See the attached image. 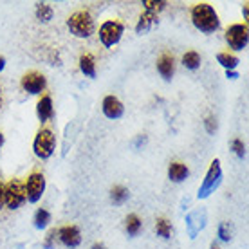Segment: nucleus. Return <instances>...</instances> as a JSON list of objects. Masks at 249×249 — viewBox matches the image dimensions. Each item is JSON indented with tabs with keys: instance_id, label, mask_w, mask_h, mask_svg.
<instances>
[{
	"instance_id": "f257e3e1",
	"label": "nucleus",
	"mask_w": 249,
	"mask_h": 249,
	"mask_svg": "<svg viewBox=\"0 0 249 249\" xmlns=\"http://www.w3.org/2000/svg\"><path fill=\"white\" fill-rule=\"evenodd\" d=\"M192 22L195 29H199L200 33H206V35H212L220 27L217 11L208 2H199L192 7Z\"/></svg>"
},
{
	"instance_id": "f03ea898",
	"label": "nucleus",
	"mask_w": 249,
	"mask_h": 249,
	"mask_svg": "<svg viewBox=\"0 0 249 249\" xmlns=\"http://www.w3.org/2000/svg\"><path fill=\"white\" fill-rule=\"evenodd\" d=\"M67 29L76 38H90L94 35V29H96L92 15L85 9L74 11L67 18Z\"/></svg>"
},
{
	"instance_id": "7ed1b4c3",
	"label": "nucleus",
	"mask_w": 249,
	"mask_h": 249,
	"mask_svg": "<svg viewBox=\"0 0 249 249\" xmlns=\"http://www.w3.org/2000/svg\"><path fill=\"white\" fill-rule=\"evenodd\" d=\"M54 150H56V136H54V132L44 126V128H40L36 132V136H35V141H33V152H35V156L38 159H49L53 157L54 154Z\"/></svg>"
},
{
	"instance_id": "20e7f679",
	"label": "nucleus",
	"mask_w": 249,
	"mask_h": 249,
	"mask_svg": "<svg viewBox=\"0 0 249 249\" xmlns=\"http://www.w3.org/2000/svg\"><path fill=\"white\" fill-rule=\"evenodd\" d=\"M222 182V166H220V159H213L210 168L204 175V181L200 182L197 197L199 199H208Z\"/></svg>"
},
{
	"instance_id": "39448f33",
	"label": "nucleus",
	"mask_w": 249,
	"mask_h": 249,
	"mask_svg": "<svg viewBox=\"0 0 249 249\" xmlns=\"http://www.w3.org/2000/svg\"><path fill=\"white\" fill-rule=\"evenodd\" d=\"M123 33H124L123 22H119V20H105L100 25L98 36H100V42L103 47H114L123 38Z\"/></svg>"
},
{
	"instance_id": "423d86ee",
	"label": "nucleus",
	"mask_w": 249,
	"mask_h": 249,
	"mask_svg": "<svg viewBox=\"0 0 249 249\" xmlns=\"http://www.w3.org/2000/svg\"><path fill=\"white\" fill-rule=\"evenodd\" d=\"M24 190H25V200L31 202V204H36L45 192L44 174L42 172H31V174L27 175V179L24 181Z\"/></svg>"
},
{
	"instance_id": "0eeeda50",
	"label": "nucleus",
	"mask_w": 249,
	"mask_h": 249,
	"mask_svg": "<svg viewBox=\"0 0 249 249\" xmlns=\"http://www.w3.org/2000/svg\"><path fill=\"white\" fill-rule=\"evenodd\" d=\"M226 44L233 51H244L249 44L248 24H231L226 29Z\"/></svg>"
},
{
	"instance_id": "6e6552de",
	"label": "nucleus",
	"mask_w": 249,
	"mask_h": 249,
	"mask_svg": "<svg viewBox=\"0 0 249 249\" xmlns=\"http://www.w3.org/2000/svg\"><path fill=\"white\" fill-rule=\"evenodd\" d=\"M20 87H22L24 92L31 94V96H40V94L45 90V87H47V80H45V76L42 74V72L29 71V72H25V74L22 76Z\"/></svg>"
},
{
	"instance_id": "1a4fd4ad",
	"label": "nucleus",
	"mask_w": 249,
	"mask_h": 249,
	"mask_svg": "<svg viewBox=\"0 0 249 249\" xmlns=\"http://www.w3.org/2000/svg\"><path fill=\"white\" fill-rule=\"evenodd\" d=\"M24 202H25L24 182L15 177V179H11L6 184V208H9L13 212V210H18Z\"/></svg>"
},
{
	"instance_id": "9d476101",
	"label": "nucleus",
	"mask_w": 249,
	"mask_h": 249,
	"mask_svg": "<svg viewBox=\"0 0 249 249\" xmlns=\"http://www.w3.org/2000/svg\"><path fill=\"white\" fill-rule=\"evenodd\" d=\"M58 240L65 246V248H71L74 249L78 248L81 244V231L78 226H62L60 230H58Z\"/></svg>"
},
{
	"instance_id": "9b49d317",
	"label": "nucleus",
	"mask_w": 249,
	"mask_h": 249,
	"mask_svg": "<svg viewBox=\"0 0 249 249\" xmlns=\"http://www.w3.org/2000/svg\"><path fill=\"white\" fill-rule=\"evenodd\" d=\"M101 110H103V116L108 119H119L123 118L124 114V107L123 103L116 98V96H105L103 98V103H101Z\"/></svg>"
},
{
	"instance_id": "f8f14e48",
	"label": "nucleus",
	"mask_w": 249,
	"mask_h": 249,
	"mask_svg": "<svg viewBox=\"0 0 249 249\" xmlns=\"http://www.w3.org/2000/svg\"><path fill=\"white\" fill-rule=\"evenodd\" d=\"M36 118L40 123H47L54 118V105L49 94H42L36 101Z\"/></svg>"
},
{
	"instance_id": "ddd939ff",
	"label": "nucleus",
	"mask_w": 249,
	"mask_h": 249,
	"mask_svg": "<svg viewBox=\"0 0 249 249\" xmlns=\"http://www.w3.org/2000/svg\"><path fill=\"white\" fill-rule=\"evenodd\" d=\"M157 72L161 74L164 81H170L174 78L175 72V58L168 53H162L161 56L157 58Z\"/></svg>"
},
{
	"instance_id": "4468645a",
	"label": "nucleus",
	"mask_w": 249,
	"mask_h": 249,
	"mask_svg": "<svg viewBox=\"0 0 249 249\" xmlns=\"http://www.w3.org/2000/svg\"><path fill=\"white\" fill-rule=\"evenodd\" d=\"M188 175H190V168H188L184 162L181 161H174L170 162L168 166V179L172 182H184L188 179Z\"/></svg>"
},
{
	"instance_id": "2eb2a0df",
	"label": "nucleus",
	"mask_w": 249,
	"mask_h": 249,
	"mask_svg": "<svg viewBox=\"0 0 249 249\" xmlns=\"http://www.w3.org/2000/svg\"><path fill=\"white\" fill-rule=\"evenodd\" d=\"M159 20H157V15H154V13H148L144 11L141 17H139V20H137L136 24V33L137 35H143V33H148L154 25L157 24Z\"/></svg>"
},
{
	"instance_id": "dca6fc26",
	"label": "nucleus",
	"mask_w": 249,
	"mask_h": 249,
	"mask_svg": "<svg viewBox=\"0 0 249 249\" xmlns=\"http://www.w3.org/2000/svg\"><path fill=\"white\" fill-rule=\"evenodd\" d=\"M78 65H80L81 74H85L87 78H92V80L96 78V60H94V56L90 54V53L81 54Z\"/></svg>"
},
{
	"instance_id": "f3484780",
	"label": "nucleus",
	"mask_w": 249,
	"mask_h": 249,
	"mask_svg": "<svg viewBox=\"0 0 249 249\" xmlns=\"http://www.w3.org/2000/svg\"><path fill=\"white\" fill-rule=\"evenodd\" d=\"M217 62L220 63L226 71H235V69L238 67L240 60H238V56H235L233 53H230V51H222V53L217 54Z\"/></svg>"
},
{
	"instance_id": "a211bd4d",
	"label": "nucleus",
	"mask_w": 249,
	"mask_h": 249,
	"mask_svg": "<svg viewBox=\"0 0 249 249\" xmlns=\"http://www.w3.org/2000/svg\"><path fill=\"white\" fill-rule=\"evenodd\" d=\"M156 233H157V237L164 238V240H170L172 235H174V226H172V222H170L168 218L159 217L156 220Z\"/></svg>"
},
{
	"instance_id": "6ab92c4d",
	"label": "nucleus",
	"mask_w": 249,
	"mask_h": 249,
	"mask_svg": "<svg viewBox=\"0 0 249 249\" xmlns=\"http://www.w3.org/2000/svg\"><path fill=\"white\" fill-rule=\"evenodd\" d=\"M141 228H143L141 218L137 217L136 213H130V215L126 217V220H124V231H126V235H128V237H137Z\"/></svg>"
},
{
	"instance_id": "aec40b11",
	"label": "nucleus",
	"mask_w": 249,
	"mask_h": 249,
	"mask_svg": "<svg viewBox=\"0 0 249 249\" xmlns=\"http://www.w3.org/2000/svg\"><path fill=\"white\" fill-rule=\"evenodd\" d=\"M182 65L186 69H190V71H197V69L200 67V63H202V58H200V54L197 53V51H186L184 54H182Z\"/></svg>"
},
{
	"instance_id": "412c9836",
	"label": "nucleus",
	"mask_w": 249,
	"mask_h": 249,
	"mask_svg": "<svg viewBox=\"0 0 249 249\" xmlns=\"http://www.w3.org/2000/svg\"><path fill=\"white\" fill-rule=\"evenodd\" d=\"M35 17H36L40 22H44V24H49L53 17H54V11H53V7L49 4H45V2H38L36 4V9H35Z\"/></svg>"
},
{
	"instance_id": "4be33fe9",
	"label": "nucleus",
	"mask_w": 249,
	"mask_h": 249,
	"mask_svg": "<svg viewBox=\"0 0 249 249\" xmlns=\"http://www.w3.org/2000/svg\"><path fill=\"white\" fill-rule=\"evenodd\" d=\"M33 222H35V228H36V230H45V228L51 224L49 210H45V208H38L36 213H35Z\"/></svg>"
},
{
	"instance_id": "5701e85b",
	"label": "nucleus",
	"mask_w": 249,
	"mask_h": 249,
	"mask_svg": "<svg viewBox=\"0 0 249 249\" xmlns=\"http://www.w3.org/2000/svg\"><path fill=\"white\" fill-rule=\"evenodd\" d=\"M128 197H130L128 190L124 186H121V184H118V186H114L112 190H110V200H112L116 206L124 204V202L128 200Z\"/></svg>"
},
{
	"instance_id": "b1692460",
	"label": "nucleus",
	"mask_w": 249,
	"mask_h": 249,
	"mask_svg": "<svg viewBox=\"0 0 249 249\" xmlns=\"http://www.w3.org/2000/svg\"><path fill=\"white\" fill-rule=\"evenodd\" d=\"M143 6H144V11L154 13V15H159L164 7L168 6V2H164V0H144Z\"/></svg>"
},
{
	"instance_id": "393cba45",
	"label": "nucleus",
	"mask_w": 249,
	"mask_h": 249,
	"mask_svg": "<svg viewBox=\"0 0 249 249\" xmlns=\"http://www.w3.org/2000/svg\"><path fill=\"white\" fill-rule=\"evenodd\" d=\"M231 150H233V154H235L238 159H244V157H246V144H244L242 139L235 137V139L231 141Z\"/></svg>"
},
{
	"instance_id": "a878e982",
	"label": "nucleus",
	"mask_w": 249,
	"mask_h": 249,
	"mask_svg": "<svg viewBox=\"0 0 249 249\" xmlns=\"http://www.w3.org/2000/svg\"><path fill=\"white\" fill-rule=\"evenodd\" d=\"M217 233H218V238L222 240V242H230L231 240V230H230V222H220L217 228Z\"/></svg>"
},
{
	"instance_id": "bb28decb",
	"label": "nucleus",
	"mask_w": 249,
	"mask_h": 249,
	"mask_svg": "<svg viewBox=\"0 0 249 249\" xmlns=\"http://www.w3.org/2000/svg\"><path fill=\"white\" fill-rule=\"evenodd\" d=\"M204 128L208 134H215L217 132V119H215V116H208V118L204 119Z\"/></svg>"
},
{
	"instance_id": "cd10ccee",
	"label": "nucleus",
	"mask_w": 249,
	"mask_h": 249,
	"mask_svg": "<svg viewBox=\"0 0 249 249\" xmlns=\"http://www.w3.org/2000/svg\"><path fill=\"white\" fill-rule=\"evenodd\" d=\"M56 237H58V230H51L49 233H47L45 240H44V249L54 248V240H56Z\"/></svg>"
},
{
	"instance_id": "c85d7f7f",
	"label": "nucleus",
	"mask_w": 249,
	"mask_h": 249,
	"mask_svg": "<svg viewBox=\"0 0 249 249\" xmlns=\"http://www.w3.org/2000/svg\"><path fill=\"white\" fill-rule=\"evenodd\" d=\"M6 206V184L0 181V210H4Z\"/></svg>"
},
{
	"instance_id": "c756f323",
	"label": "nucleus",
	"mask_w": 249,
	"mask_h": 249,
	"mask_svg": "<svg viewBox=\"0 0 249 249\" xmlns=\"http://www.w3.org/2000/svg\"><path fill=\"white\" fill-rule=\"evenodd\" d=\"M146 143V136H139L136 139V143H134V146H136V148H139V146H141V144H144Z\"/></svg>"
},
{
	"instance_id": "7c9ffc66",
	"label": "nucleus",
	"mask_w": 249,
	"mask_h": 249,
	"mask_svg": "<svg viewBox=\"0 0 249 249\" xmlns=\"http://www.w3.org/2000/svg\"><path fill=\"white\" fill-rule=\"evenodd\" d=\"M226 76H228L230 80H237V78H238V72H235V71H226Z\"/></svg>"
},
{
	"instance_id": "2f4dec72",
	"label": "nucleus",
	"mask_w": 249,
	"mask_h": 249,
	"mask_svg": "<svg viewBox=\"0 0 249 249\" xmlns=\"http://www.w3.org/2000/svg\"><path fill=\"white\" fill-rule=\"evenodd\" d=\"M4 69H6V58L0 54V72H2Z\"/></svg>"
},
{
	"instance_id": "473e14b6",
	"label": "nucleus",
	"mask_w": 249,
	"mask_h": 249,
	"mask_svg": "<svg viewBox=\"0 0 249 249\" xmlns=\"http://www.w3.org/2000/svg\"><path fill=\"white\" fill-rule=\"evenodd\" d=\"M90 249H107V248L101 242H96V244H92V248H90Z\"/></svg>"
},
{
	"instance_id": "72a5a7b5",
	"label": "nucleus",
	"mask_w": 249,
	"mask_h": 249,
	"mask_svg": "<svg viewBox=\"0 0 249 249\" xmlns=\"http://www.w3.org/2000/svg\"><path fill=\"white\" fill-rule=\"evenodd\" d=\"M4 143H6V137H4V134H2V130H0V150H2Z\"/></svg>"
},
{
	"instance_id": "f704fd0d",
	"label": "nucleus",
	"mask_w": 249,
	"mask_h": 249,
	"mask_svg": "<svg viewBox=\"0 0 249 249\" xmlns=\"http://www.w3.org/2000/svg\"><path fill=\"white\" fill-rule=\"evenodd\" d=\"M242 15H244V20H248V4H244V7H242Z\"/></svg>"
},
{
	"instance_id": "c9c22d12",
	"label": "nucleus",
	"mask_w": 249,
	"mask_h": 249,
	"mask_svg": "<svg viewBox=\"0 0 249 249\" xmlns=\"http://www.w3.org/2000/svg\"><path fill=\"white\" fill-rule=\"evenodd\" d=\"M210 249H220V248H218L217 242H212V244H210Z\"/></svg>"
},
{
	"instance_id": "e433bc0d",
	"label": "nucleus",
	"mask_w": 249,
	"mask_h": 249,
	"mask_svg": "<svg viewBox=\"0 0 249 249\" xmlns=\"http://www.w3.org/2000/svg\"><path fill=\"white\" fill-rule=\"evenodd\" d=\"M2 103H4V100H2V87H0V108H2Z\"/></svg>"
}]
</instances>
